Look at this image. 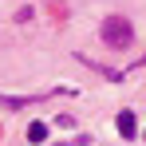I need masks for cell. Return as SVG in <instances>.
Instances as JSON below:
<instances>
[{"label":"cell","instance_id":"obj_1","mask_svg":"<svg viewBox=\"0 0 146 146\" xmlns=\"http://www.w3.org/2000/svg\"><path fill=\"white\" fill-rule=\"evenodd\" d=\"M99 36H103V44L107 48H130V40H134V28L126 16H107L103 28H99Z\"/></svg>","mask_w":146,"mask_h":146},{"label":"cell","instance_id":"obj_2","mask_svg":"<svg viewBox=\"0 0 146 146\" xmlns=\"http://www.w3.org/2000/svg\"><path fill=\"white\" fill-rule=\"evenodd\" d=\"M119 134H122V138H134V134H138V122H134L130 111H122V115H119Z\"/></svg>","mask_w":146,"mask_h":146},{"label":"cell","instance_id":"obj_3","mask_svg":"<svg viewBox=\"0 0 146 146\" xmlns=\"http://www.w3.org/2000/svg\"><path fill=\"white\" fill-rule=\"evenodd\" d=\"M44 138H48V126H44V122H32V126H28V142H44Z\"/></svg>","mask_w":146,"mask_h":146},{"label":"cell","instance_id":"obj_4","mask_svg":"<svg viewBox=\"0 0 146 146\" xmlns=\"http://www.w3.org/2000/svg\"><path fill=\"white\" fill-rule=\"evenodd\" d=\"M142 138H146V130H142Z\"/></svg>","mask_w":146,"mask_h":146}]
</instances>
